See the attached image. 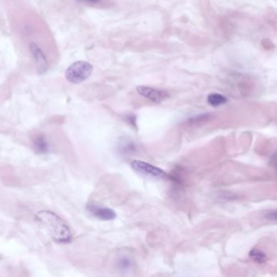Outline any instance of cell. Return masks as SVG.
<instances>
[{
  "mask_svg": "<svg viewBox=\"0 0 277 277\" xmlns=\"http://www.w3.org/2000/svg\"><path fill=\"white\" fill-rule=\"evenodd\" d=\"M35 219L55 242L65 244L73 240V234L67 224L52 211H39Z\"/></svg>",
  "mask_w": 277,
  "mask_h": 277,
  "instance_id": "cell-1",
  "label": "cell"
},
{
  "mask_svg": "<svg viewBox=\"0 0 277 277\" xmlns=\"http://www.w3.org/2000/svg\"><path fill=\"white\" fill-rule=\"evenodd\" d=\"M93 72V66L85 61L72 64L65 72L66 79L73 84L81 83L89 78Z\"/></svg>",
  "mask_w": 277,
  "mask_h": 277,
  "instance_id": "cell-2",
  "label": "cell"
},
{
  "mask_svg": "<svg viewBox=\"0 0 277 277\" xmlns=\"http://www.w3.org/2000/svg\"><path fill=\"white\" fill-rule=\"evenodd\" d=\"M131 167L135 172H139L141 174L145 176H152V177H158L162 178L166 176V172L162 170L158 167L154 166L152 164L140 161V160H134L131 164Z\"/></svg>",
  "mask_w": 277,
  "mask_h": 277,
  "instance_id": "cell-3",
  "label": "cell"
},
{
  "mask_svg": "<svg viewBox=\"0 0 277 277\" xmlns=\"http://www.w3.org/2000/svg\"><path fill=\"white\" fill-rule=\"evenodd\" d=\"M28 47H29V50H30L34 60H35L37 71L39 74L46 73L48 69V62H47V57L45 55L44 52L35 43H29Z\"/></svg>",
  "mask_w": 277,
  "mask_h": 277,
  "instance_id": "cell-4",
  "label": "cell"
},
{
  "mask_svg": "<svg viewBox=\"0 0 277 277\" xmlns=\"http://www.w3.org/2000/svg\"><path fill=\"white\" fill-rule=\"evenodd\" d=\"M138 94L142 95L146 99H150V101L155 103H161L165 99L169 97L168 92L161 89H155V88L149 87L140 85L137 88Z\"/></svg>",
  "mask_w": 277,
  "mask_h": 277,
  "instance_id": "cell-5",
  "label": "cell"
},
{
  "mask_svg": "<svg viewBox=\"0 0 277 277\" xmlns=\"http://www.w3.org/2000/svg\"><path fill=\"white\" fill-rule=\"evenodd\" d=\"M89 213H91L94 217L99 219L100 221H113L116 218V213L112 209L108 207H100V206L91 205L87 207Z\"/></svg>",
  "mask_w": 277,
  "mask_h": 277,
  "instance_id": "cell-6",
  "label": "cell"
},
{
  "mask_svg": "<svg viewBox=\"0 0 277 277\" xmlns=\"http://www.w3.org/2000/svg\"><path fill=\"white\" fill-rule=\"evenodd\" d=\"M33 146L35 151L39 154H46L49 150V144L44 136H37L34 139Z\"/></svg>",
  "mask_w": 277,
  "mask_h": 277,
  "instance_id": "cell-7",
  "label": "cell"
},
{
  "mask_svg": "<svg viewBox=\"0 0 277 277\" xmlns=\"http://www.w3.org/2000/svg\"><path fill=\"white\" fill-rule=\"evenodd\" d=\"M227 102H228V99L221 94H210L207 97V103L212 107L224 105Z\"/></svg>",
  "mask_w": 277,
  "mask_h": 277,
  "instance_id": "cell-8",
  "label": "cell"
},
{
  "mask_svg": "<svg viewBox=\"0 0 277 277\" xmlns=\"http://www.w3.org/2000/svg\"><path fill=\"white\" fill-rule=\"evenodd\" d=\"M250 257L253 259L254 261L259 264H263L267 261V255L265 253H263V251L259 250H252L250 252Z\"/></svg>",
  "mask_w": 277,
  "mask_h": 277,
  "instance_id": "cell-9",
  "label": "cell"
},
{
  "mask_svg": "<svg viewBox=\"0 0 277 277\" xmlns=\"http://www.w3.org/2000/svg\"><path fill=\"white\" fill-rule=\"evenodd\" d=\"M81 3H84V4H97L101 2L102 0H77Z\"/></svg>",
  "mask_w": 277,
  "mask_h": 277,
  "instance_id": "cell-10",
  "label": "cell"
}]
</instances>
